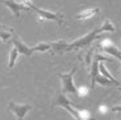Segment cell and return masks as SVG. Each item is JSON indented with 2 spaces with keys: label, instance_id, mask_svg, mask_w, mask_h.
Returning <instances> with one entry per match:
<instances>
[{
  "label": "cell",
  "instance_id": "cell-1",
  "mask_svg": "<svg viewBox=\"0 0 121 120\" xmlns=\"http://www.w3.org/2000/svg\"><path fill=\"white\" fill-rule=\"evenodd\" d=\"M99 28H97V30H93L92 32H89V33H87L86 36L78 38V40H75L74 42H71L69 44V46H68V51H73V50H78V49H83V47H87L89 46L91 44L97 40V38H99Z\"/></svg>",
  "mask_w": 121,
  "mask_h": 120
},
{
  "label": "cell",
  "instance_id": "cell-2",
  "mask_svg": "<svg viewBox=\"0 0 121 120\" xmlns=\"http://www.w3.org/2000/svg\"><path fill=\"white\" fill-rule=\"evenodd\" d=\"M89 73H91V88L94 89L96 84H102V86H112V82L108 80L106 77H103L98 70V60H92L89 68Z\"/></svg>",
  "mask_w": 121,
  "mask_h": 120
},
{
  "label": "cell",
  "instance_id": "cell-3",
  "mask_svg": "<svg viewBox=\"0 0 121 120\" xmlns=\"http://www.w3.org/2000/svg\"><path fill=\"white\" fill-rule=\"evenodd\" d=\"M75 72H77V68H74L73 70H70L69 73H59L57 76L61 79V84H63V93H74L77 95V87L73 82V77Z\"/></svg>",
  "mask_w": 121,
  "mask_h": 120
},
{
  "label": "cell",
  "instance_id": "cell-4",
  "mask_svg": "<svg viewBox=\"0 0 121 120\" xmlns=\"http://www.w3.org/2000/svg\"><path fill=\"white\" fill-rule=\"evenodd\" d=\"M31 9L37 12L38 14V21L42 22V21H54L59 24H63L64 22V15L61 13H55V12H48V10H45V9H40L37 6H32Z\"/></svg>",
  "mask_w": 121,
  "mask_h": 120
},
{
  "label": "cell",
  "instance_id": "cell-5",
  "mask_svg": "<svg viewBox=\"0 0 121 120\" xmlns=\"http://www.w3.org/2000/svg\"><path fill=\"white\" fill-rule=\"evenodd\" d=\"M52 106H61V107H64L65 110H68V111L70 112L71 115L75 118V120H78V110L77 107H74L73 106V102L70 101V100L66 98V96L64 95V93H61V95H59L57 100L52 103Z\"/></svg>",
  "mask_w": 121,
  "mask_h": 120
},
{
  "label": "cell",
  "instance_id": "cell-6",
  "mask_svg": "<svg viewBox=\"0 0 121 120\" xmlns=\"http://www.w3.org/2000/svg\"><path fill=\"white\" fill-rule=\"evenodd\" d=\"M31 109H32V106L28 105V103H23V105H18V103H14V102L8 103V110H10L13 114L17 116L18 120H23L24 116L27 115V112Z\"/></svg>",
  "mask_w": 121,
  "mask_h": 120
},
{
  "label": "cell",
  "instance_id": "cell-7",
  "mask_svg": "<svg viewBox=\"0 0 121 120\" xmlns=\"http://www.w3.org/2000/svg\"><path fill=\"white\" fill-rule=\"evenodd\" d=\"M99 47L102 49L103 53L112 55L113 58H116V59H119L121 61V50L115 47V45L112 44V41H111L110 38H104V40L99 44Z\"/></svg>",
  "mask_w": 121,
  "mask_h": 120
},
{
  "label": "cell",
  "instance_id": "cell-8",
  "mask_svg": "<svg viewBox=\"0 0 121 120\" xmlns=\"http://www.w3.org/2000/svg\"><path fill=\"white\" fill-rule=\"evenodd\" d=\"M12 42L14 44V47L18 50V53L26 55V56H31L32 54H33V51H32V47H28L26 44H23L21 40H19V37L17 35H14L12 38Z\"/></svg>",
  "mask_w": 121,
  "mask_h": 120
},
{
  "label": "cell",
  "instance_id": "cell-9",
  "mask_svg": "<svg viewBox=\"0 0 121 120\" xmlns=\"http://www.w3.org/2000/svg\"><path fill=\"white\" fill-rule=\"evenodd\" d=\"M68 46H69V42L65 40H57L51 44L50 47V54L51 55H56V54H63L65 51H68Z\"/></svg>",
  "mask_w": 121,
  "mask_h": 120
},
{
  "label": "cell",
  "instance_id": "cell-10",
  "mask_svg": "<svg viewBox=\"0 0 121 120\" xmlns=\"http://www.w3.org/2000/svg\"><path fill=\"white\" fill-rule=\"evenodd\" d=\"M3 3H4V5H6L13 12V14L15 15V18H19L21 10H28V9L24 8L21 3H15L14 0H3Z\"/></svg>",
  "mask_w": 121,
  "mask_h": 120
},
{
  "label": "cell",
  "instance_id": "cell-11",
  "mask_svg": "<svg viewBox=\"0 0 121 120\" xmlns=\"http://www.w3.org/2000/svg\"><path fill=\"white\" fill-rule=\"evenodd\" d=\"M14 35H15L14 28L6 27V26H4V24H0V40L1 41H4V42L10 41Z\"/></svg>",
  "mask_w": 121,
  "mask_h": 120
},
{
  "label": "cell",
  "instance_id": "cell-12",
  "mask_svg": "<svg viewBox=\"0 0 121 120\" xmlns=\"http://www.w3.org/2000/svg\"><path fill=\"white\" fill-rule=\"evenodd\" d=\"M99 13V8L98 6H94V8H89V9H86V10L78 13L77 15H75V19H78V21H83V19H89L94 17L96 14Z\"/></svg>",
  "mask_w": 121,
  "mask_h": 120
},
{
  "label": "cell",
  "instance_id": "cell-13",
  "mask_svg": "<svg viewBox=\"0 0 121 120\" xmlns=\"http://www.w3.org/2000/svg\"><path fill=\"white\" fill-rule=\"evenodd\" d=\"M98 70H99V73L102 74L103 77H106V78L108 79V80H111V82H112L113 84H116V86H119V87H120V82H119V80H117L116 78H113V77L108 73L107 68L104 67V64L102 63V61H98Z\"/></svg>",
  "mask_w": 121,
  "mask_h": 120
},
{
  "label": "cell",
  "instance_id": "cell-14",
  "mask_svg": "<svg viewBox=\"0 0 121 120\" xmlns=\"http://www.w3.org/2000/svg\"><path fill=\"white\" fill-rule=\"evenodd\" d=\"M18 50L15 47H13L10 50V53H9V61H8V69H12V68H14L15 65V61L18 59Z\"/></svg>",
  "mask_w": 121,
  "mask_h": 120
},
{
  "label": "cell",
  "instance_id": "cell-15",
  "mask_svg": "<svg viewBox=\"0 0 121 120\" xmlns=\"http://www.w3.org/2000/svg\"><path fill=\"white\" fill-rule=\"evenodd\" d=\"M78 110V120H92V115L91 112L86 109H80V107H77Z\"/></svg>",
  "mask_w": 121,
  "mask_h": 120
},
{
  "label": "cell",
  "instance_id": "cell-16",
  "mask_svg": "<svg viewBox=\"0 0 121 120\" xmlns=\"http://www.w3.org/2000/svg\"><path fill=\"white\" fill-rule=\"evenodd\" d=\"M99 31L101 32H115V26L112 24V22L110 19H104L102 26L99 27Z\"/></svg>",
  "mask_w": 121,
  "mask_h": 120
},
{
  "label": "cell",
  "instance_id": "cell-17",
  "mask_svg": "<svg viewBox=\"0 0 121 120\" xmlns=\"http://www.w3.org/2000/svg\"><path fill=\"white\" fill-rule=\"evenodd\" d=\"M51 47V44L50 42H41V44H37L36 46L32 47V51H38V53H43V51H47L50 50Z\"/></svg>",
  "mask_w": 121,
  "mask_h": 120
},
{
  "label": "cell",
  "instance_id": "cell-18",
  "mask_svg": "<svg viewBox=\"0 0 121 120\" xmlns=\"http://www.w3.org/2000/svg\"><path fill=\"white\" fill-rule=\"evenodd\" d=\"M92 54H93V50L91 49L86 54V56H84V60H86V65H87V69H89L91 68V64H92Z\"/></svg>",
  "mask_w": 121,
  "mask_h": 120
},
{
  "label": "cell",
  "instance_id": "cell-19",
  "mask_svg": "<svg viewBox=\"0 0 121 120\" xmlns=\"http://www.w3.org/2000/svg\"><path fill=\"white\" fill-rule=\"evenodd\" d=\"M77 95L79 97H86L88 95V88L87 87H79V88H77Z\"/></svg>",
  "mask_w": 121,
  "mask_h": 120
},
{
  "label": "cell",
  "instance_id": "cell-20",
  "mask_svg": "<svg viewBox=\"0 0 121 120\" xmlns=\"http://www.w3.org/2000/svg\"><path fill=\"white\" fill-rule=\"evenodd\" d=\"M19 3H21V4L23 5L24 8H27V9H31L32 6H33V3H32V0H19Z\"/></svg>",
  "mask_w": 121,
  "mask_h": 120
},
{
  "label": "cell",
  "instance_id": "cell-21",
  "mask_svg": "<svg viewBox=\"0 0 121 120\" xmlns=\"http://www.w3.org/2000/svg\"><path fill=\"white\" fill-rule=\"evenodd\" d=\"M96 60H98V61H112L111 58L103 56V55H99V54H96Z\"/></svg>",
  "mask_w": 121,
  "mask_h": 120
},
{
  "label": "cell",
  "instance_id": "cell-22",
  "mask_svg": "<svg viewBox=\"0 0 121 120\" xmlns=\"http://www.w3.org/2000/svg\"><path fill=\"white\" fill-rule=\"evenodd\" d=\"M111 111H112V112H121V105L113 106V107L111 109Z\"/></svg>",
  "mask_w": 121,
  "mask_h": 120
},
{
  "label": "cell",
  "instance_id": "cell-23",
  "mask_svg": "<svg viewBox=\"0 0 121 120\" xmlns=\"http://www.w3.org/2000/svg\"><path fill=\"white\" fill-rule=\"evenodd\" d=\"M99 112H101V114H106V112H107V107H106V106H99Z\"/></svg>",
  "mask_w": 121,
  "mask_h": 120
},
{
  "label": "cell",
  "instance_id": "cell-24",
  "mask_svg": "<svg viewBox=\"0 0 121 120\" xmlns=\"http://www.w3.org/2000/svg\"><path fill=\"white\" fill-rule=\"evenodd\" d=\"M119 91H121V87H119Z\"/></svg>",
  "mask_w": 121,
  "mask_h": 120
}]
</instances>
